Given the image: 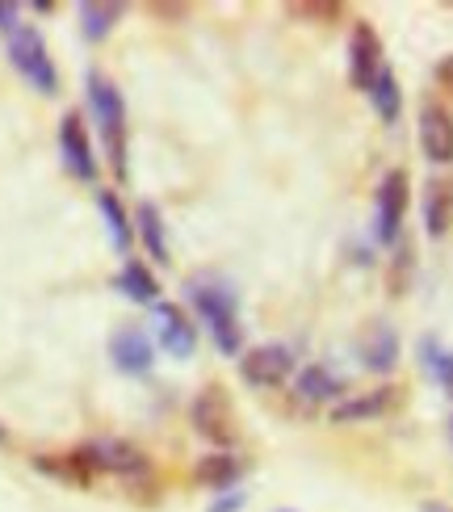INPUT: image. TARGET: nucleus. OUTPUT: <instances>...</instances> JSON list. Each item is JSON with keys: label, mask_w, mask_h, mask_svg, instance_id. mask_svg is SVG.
Masks as SVG:
<instances>
[{"label": "nucleus", "mask_w": 453, "mask_h": 512, "mask_svg": "<svg viewBox=\"0 0 453 512\" xmlns=\"http://www.w3.org/2000/svg\"><path fill=\"white\" fill-rule=\"evenodd\" d=\"M151 315H156V340H160V349L172 353V357H193L198 336H193V324L185 319V311L172 307V303H156V307H151Z\"/></svg>", "instance_id": "obj_11"}, {"label": "nucleus", "mask_w": 453, "mask_h": 512, "mask_svg": "<svg viewBox=\"0 0 453 512\" xmlns=\"http://www.w3.org/2000/svg\"><path fill=\"white\" fill-rule=\"evenodd\" d=\"M449 433H453V420H449Z\"/></svg>", "instance_id": "obj_32"}, {"label": "nucleus", "mask_w": 453, "mask_h": 512, "mask_svg": "<svg viewBox=\"0 0 453 512\" xmlns=\"http://www.w3.org/2000/svg\"><path fill=\"white\" fill-rule=\"evenodd\" d=\"M59 152H63V164H68V173L76 181H97V156H93V143H89V131H84L80 114H63Z\"/></svg>", "instance_id": "obj_9"}, {"label": "nucleus", "mask_w": 453, "mask_h": 512, "mask_svg": "<svg viewBox=\"0 0 453 512\" xmlns=\"http://www.w3.org/2000/svg\"><path fill=\"white\" fill-rule=\"evenodd\" d=\"M110 357H114V366L122 374H147L151 370V361H156V349H151V340L143 328H122L110 336Z\"/></svg>", "instance_id": "obj_13"}, {"label": "nucleus", "mask_w": 453, "mask_h": 512, "mask_svg": "<svg viewBox=\"0 0 453 512\" xmlns=\"http://www.w3.org/2000/svg\"><path fill=\"white\" fill-rule=\"evenodd\" d=\"M282 512H286V508H282Z\"/></svg>", "instance_id": "obj_33"}, {"label": "nucleus", "mask_w": 453, "mask_h": 512, "mask_svg": "<svg viewBox=\"0 0 453 512\" xmlns=\"http://www.w3.org/2000/svg\"><path fill=\"white\" fill-rule=\"evenodd\" d=\"M399 403V387H374L365 395H349L332 408V424H365V420H378L386 416Z\"/></svg>", "instance_id": "obj_12"}, {"label": "nucleus", "mask_w": 453, "mask_h": 512, "mask_svg": "<svg viewBox=\"0 0 453 512\" xmlns=\"http://www.w3.org/2000/svg\"><path fill=\"white\" fill-rule=\"evenodd\" d=\"M395 361H399V336H395V328H386V324L370 328V336H365V366L386 374V370H395Z\"/></svg>", "instance_id": "obj_20"}, {"label": "nucleus", "mask_w": 453, "mask_h": 512, "mask_svg": "<svg viewBox=\"0 0 453 512\" xmlns=\"http://www.w3.org/2000/svg\"><path fill=\"white\" fill-rule=\"evenodd\" d=\"M126 5H110V0H84L80 5V30L89 42H101V38H110V30L122 21Z\"/></svg>", "instance_id": "obj_16"}, {"label": "nucleus", "mask_w": 453, "mask_h": 512, "mask_svg": "<svg viewBox=\"0 0 453 512\" xmlns=\"http://www.w3.org/2000/svg\"><path fill=\"white\" fill-rule=\"evenodd\" d=\"M84 89H89V110L97 118V131L105 143V156H110L114 173H126V101L118 93V84L101 72L84 76Z\"/></svg>", "instance_id": "obj_2"}, {"label": "nucleus", "mask_w": 453, "mask_h": 512, "mask_svg": "<svg viewBox=\"0 0 453 512\" xmlns=\"http://www.w3.org/2000/svg\"><path fill=\"white\" fill-rule=\"evenodd\" d=\"M9 63L17 68V76L30 84V89H38L42 97L59 93V72H55V59L47 51V42H42V34L34 26H17L9 34Z\"/></svg>", "instance_id": "obj_3"}, {"label": "nucleus", "mask_w": 453, "mask_h": 512, "mask_svg": "<svg viewBox=\"0 0 453 512\" xmlns=\"http://www.w3.org/2000/svg\"><path fill=\"white\" fill-rule=\"evenodd\" d=\"M365 97H370L374 114H378L382 122H395V118H399V110H403V93H399V80H395V72H391V68H382V72H378L374 89L365 93Z\"/></svg>", "instance_id": "obj_23"}, {"label": "nucleus", "mask_w": 453, "mask_h": 512, "mask_svg": "<svg viewBox=\"0 0 453 512\" xmlns=\"http://www.w3.org/2000/svg\"><path fill=\"white\" fill-rule=\"evenodd\" d=\"M189 290V303L198 311V319L210 328L214 345H219L227 357L244 353V324H240V303L223 282H206V277H193L185 286Z\"/></svg>", "instance_id": "obj_1"}, {"label": "nucleus", "mask_w": 453, "mask_h": 512, "mask_svg": "<svg viewBox=\"0 0 453 512\" xmlns=\"http://www.w3.org/2000/svg\"><path fill=\"white\" fill-rule=\"evenodd\" d=\"M135 231H139L143 248L156 256L160 265L172 261V256H168V236H164V219H160V210L151 206V202H139V210H135Z\"/></svg>", "instance_id": "obj_18"}, {"label": "nucleus", "mask_w": 453, "mask_h": 512, "mask_svg": "<svg viewBox=\"0 0 453 512\" xmlns=\"http://www.w3.org/2000/svg\"><path fill=\"white\" fill-rule=\"evenodd\" d=\"M407 265H412V248L403 244V248H399V269H407ZM391 286H395V294H403V282H399V277H395Z\"/></svg>", "instance_id": "obj_28"}, {"label": "nucleus", "mask_w": 453, "mask_h": 512, "mask_svg": "<svg viewBox=\"0 0 453 512\" xmlns=\"http://www.w3.org/2000/svg\"><path fill=\"white\" fill-rule=\"evenodd\" d=\"M382 68H386V59H382L378 30L370 26V21H357L353 34H349V80H353V89L370 93Z\"/></svg>", "instance_id": "obj_8"}, {"label": "nucleus", "mask_w": 453, "mask_h": 512, "mask_svg": "<svg viewBox=\"0 0 453 512\" xmlns=\"http://www.w3.org/2000/svg\"><path fill=\"white\" fill-rule=\"evenodd\" d=\"M240 475H244V462L235 454H206L198 466H193V479L202 487H214V492H231Z\"/></svg>", "instance_id": "obj_15"}, {"label": "nucleus", "mask_w": 453, "mask_h": 512, "mask_svg": "<svg viewBox=\"0 0 453 512\" xmlns=\"http://www.w3.org/2000/svg\"><path fill=\"white\" fill-rule=\"evenodd\" d=\"M424 512H449L445 504H424Z\"/></svg>", "instance_id": "obj_30"}, {"label": "nucleus", "mask_w": 453, "mask_h": 512, "mask_svg": "<svg viewBox=\"0 0 453 512\" xmlns=\"http://www.w3.org/2000/svg\"><path fill=\"white\" fill-rule=\"evenodd\" d=\"M420 152L433 164H453V114L441 101H424L420 110Z\"/></svg>", "instance_id": "obj_10"}, {"label": "nucleus", "mask_w": 453, "mask_h": 512, "mask_svg": "<svg viewBox=\"0 0 453 512\" xmlns=\"http://www.w3.org/2000/svg\"><path fill=\"white\" fill-rule=\"evenodd\" d=\"M294 391H298V399H307V403H323V399L340 395V378L332 370H323V366H307L294 378Z\"/></svg>", "instance_id": "obj_22"}, {"label": "nucleus", "mask_w": 453, "mask_h": 512, "mask_svg": "<svg viewBox=\"0 0 453 512\" xmlns=\"http://www.w3.org/2000/svg\"><path fill=\"white\" fill-rule=\"evenodd\" d=\"M290 374H294V353L286 345H256L240 357V378L248 387H261V391L286 387Z\"/></svg>", "instance_id": "obj_7"}, {"label": "nucleus", "mask_w": 453, "mask_h": 512, "mask_svg": "<svg viewBox=\"0 0 453 512\" xmlns=\"http://www.w3.org/2000/svg\"><path fill=\"white\" fill-rule=\"evenodd\" d=\"M97 206H101L105 227H110L114 248H118V252H126V248H131V240H135V227H131V219H126V210H122L118 194H110V189H101V194H97Z\"/></svg>", "instance_id": "obj_21"}, {"label": "nucleus", "mask_w": 453, "mask_h": 512, "mask_svg": "<svg viewBox=\"0 0 453 512\" xmlns=\"http://www.w3.org/2000/svg\"><path fill=\"white\" fill-rule=\"evenodd\" d=\"M151 13H156V17H185L181 5H151Z\"/></svg>", "instance_id": "obj_29"}, {"label": "nucleus", "mask_w": 453, "mask_h": 512, "mask_svg": "<svg viewBox=\"0 0 453 512\" xmlns=\"http://www.w3.org/2000/svg\"><path fill=\"white\" fill-rule=\"evenodd\" d=\"M114 286L126 298H135V303H151V307L160 303V286H156V277H151V269L143 261H126L122 273L114 277Z\"/></svg>", "instance_id": "obj_17"}, {"label": "nucleus", "mask_w": 453, "mask_h": 512, "mask_svg": "<svg viewBox=\"0 0 453 512\" xmlns=\"http://www.w3.org/2000/svg\"><path fill=\"white\" fill-rule=\"evenodd\" d=\"M17 17H21V9H17V5H9V0H0V30H5V34H13V30L21 26Z\"/></svg>", "instance_id": "obj_26"}, {"label": "nucleus", "mask_w": 453, "mask_h": 512, "mask_svg": "<svg viewBox=\"0 0 453 512\" xmlns=\"http://www.w3.org/2000/svg\"><path fill=\"white\" fill-rule=\"evenodd\" d=\"M412 181H407L403 168H391V173L382 177L378 185V198H374V231L382 244H395L399 231H403V215H407V198H412V189H407Z\"/></svg>", "instance_id": "obj_6"}, {"label": "nucleus", "mask_w": 453, "mask_h": 512, "mask_svg": "<svg viewBox=\"0 0 453 512\" xmlns=\"http://www.w3.org/2000/svg\"><path fill=\"white\" fill-rule=\"evenodd\" d=\"M189 420H193V429L214 445H231L235 437H240V429H235V408L219 387L198 391V399L189 403Z\"/></svg>", "instance_id": "obj_5"}, {"label": "nucleus", "mask_w": 453, "mask_h": 512, "mask_svg": "<svg viewBox=\"0 0 453 512\" xmlns=\"http://www.w3.org/2000/svg\"><path fill=\"white\" fill-rule=\"evenodd\" d=\"M0 441H5V429H0Z\"/></svg>", "instance_id": "obj_31"}, {"label": "nucleus", "mask_w": 453, "mask_h": 512, "mask_svg": "<svg viewBox=\"0 0 453 512\" xmlns=\"http://www.w3.org/2000/svg\"><path fill=\"white\" fill-rule=\"evenodd\" d=\"M420 366H424V374L433 378L441 391L453 395V349L449 345H441L437 336H424L420 340Z\"/></svg>", "instance_id": "obj_19"}, {"label": "nucleus", "mask_w": 453, "mask_h": 512, "mask_svg": "<svg viewBox=\"0 0 453 512\" xmlns=\"http://www.w3.org/2000/svg\"><path fill=\"white\" fill-rule=\"evenodd\" d=\"M80 454H84V462L93 466V475H97V471H110V475H118V479H131V483H135V479H147V471H151V462H147V454L139 450V445L118 441V437L80 445Z\"/></svg>", "instance_id": "obj_4"}, {"label": "nucleus", "mask_w": 453, "mask_h": 512, "mask_svg": "<svg viewBox=\"0 0 453 512\" xmlns=\"http://www.w3.org/2000/svg\"><path fill=\"white\" fill-rule=\"evenodd\" d=\"M437 80H441V84H445V89L453 93V55H445V59L437 63Z\"/></svg>", "instance_id": "obj_27"}, {"label": "nucleus", "mask_w": 453, "mask_h": 512, "mask_svg": "<svg viewBox=\"0 0 453 512\" xmlns=\"http://www.w3.org/2000/svg\"><path fill=\"white\" fill-rule=\"evenodd\" d=\"M240 508H244V492H235V487L210 504V512H240Z\"/></svg>", "instance_id": "obj_25"}, {"label": "nucleus", "mask_w": 453, "mask_h": 512, "mask_svg": "<svg viewBox=\"0 0 453 512\" xmlns=\"http://www.w3.org/2000/svg\"><path fill=\"white\" fill-rule=\"evenodd\" d=\"M453 227V181H433L424 189V231L433 240L449 236Z\"/></svg>", "instance_id": "obj_14"}, {"label": "nucleus", "mask_w": 453, "mask_h": 512, "mask_svg": "<svg viewBox=\"0 0 453 512\" xmlns=\"http://www.w3.org/2000/svg\"><path fill=\"white\" fill-rule=\"evenodd\" d=\"M290 17H302V21H323V26H332V21L344 17V5H336V0H298V5H286Z\"/></svg>", "instance_id": "obj_24"}]
</instances>
